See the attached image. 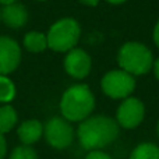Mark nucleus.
I'll list each match as a JSON object with an SVG mask.
<instances>
[{
    "label": "nucleus",
    "instance_id": "1",
    "mask_svg": "<svg viewBox=\"0 0 159 159\" xmlns=\"http://www.w3.org/2000/svg\"><path fill=\"white\" fill-rule=\"evenodd\" d=\"M119 133L120 126L116 119L103 115H91L85 120L80 121L75 135L84 149L95 151L110 145L119 137Z\"/></svg>",
    "mask_w": 159,
    "mask_h": 159
},
{
    "label": "nucleus",
    "instance_id": "2",
    "mask_svg": "<svg viewBox=\"0 0 159 159\" xmlns=\"http://www.w3.org/2000/svg\"><path fill=\"white\" fill-rule=\"evenodd\" d=\"M95 95L87 84H74L63 92L60 112L70 123H80L93 113Z\"/></svg>",
    "mask_w": 159,
    "mask_h": 159
},
{
    "label": "nucleus",
    "instance_id": "3",
    "mask_svg": "<svg viewBox=\"0 0 159 159\" xmlns=\"http://www.w3.org/2000/svg\"><path fill=\"white\" fill-rule=\"evenodd\" d=\"M119 69L134 75H145L152 70L154 55L145 43L141 42H126L117 52Z\"/></svg>",
    "mask_w": 159,
    "mask_h": 159
},
{
    "label": "nucleus",
    "instance_id": "4",
    "mask_svg": "<svg viewBox=\"0 0 159 159\" xmlns=\"http://www.w3.org/2000/svg\"><path fill=\"white\" fill-rule=\"evenodd\" d=\"M46 38L49 49L59 53H67L77 46L81 38L80 22L71 17L57 20L46 32Z\"/></svg>",
    "mask_w": 159,
    "mask_h": 159
},
{
    "label": "nucleus",
    "instance_id": "5",
    "mask_svg": "<svg viewBox=\"0 0 159 159\" xmlns=\"http://www.w3.org/2000/svg\"><path fill=\"white\" fill-rule=\"evenodd\" d=\"M137 87L135 77L121 69L110 70L101 78V89L112 99H123L133 95Z\"/></svg>",
    "mask_w": 159,
    "mask_h": 159
},
{
    "label": "nucleus",
    "instance_id": "6",
    "mask_svg": "<svg viewBox=\"0 0 159 159\" xmlns=\"http://www.w3.org/2000/svg\"><path fill=\"white\" fill-rule=\"evenodd\" d=\"M43 135L48 144L55 149H67L73 144L75 131L71 123L61 116L52 117L43 126Z\"/></svg>",
    "mask_w": 159,
    "mask_h": 159
},
{
    "label": "nucleus",
    "instance_id": "7",
    "mask_svg": "<svg viewBox=\"0 0 159 159\" xmlns=\"http://www.w3.org/2000/svg\"><path fill=\"white\" fill-rule=\"evenodd\" d=\"M145 105L141 99L129 96L120 102L116 112V121L121 129L134 130L144 121Z\"/></svg>",
    "mask_w": 159,
    "mask_h": 159
},
{
    "label": "nucleus",
    "instance_id": "8",
    "mask_svg": "<svg viewBox=\"0 0 159 159\" xmlns=\"http://www.w3.org/2000/svg\"><path fill=\"white\" fill-rule=\"evenodd\" d=\"M63 66L70 77L82 80L88 77L92 70V57L87 50L81 49V48H74L66 53Z\"/></svg>",
    "mask_w": 159,
    "mask_h": 159
},
{
    "label": "nucleus",
    "instance_id": "9",
    "mask_svg": "<svg viewBox=\"0 0 159 159\" xmlns=\"http://www.w3.org/2000/svg\"><path fill=\"white\" fill-rule=\"evenodd\" d=\"M21 46L10 36H0V74L8 75L21 63Z\"/></svg>",
    "mask_w": 159,
    "mask_h": 159
},
{
    "label": "nucleus",
    "instance_id": "10",
    "mask_svg": "<svg viewBox=\"0 0 159 159\" xmlns=\"http://www.w3.org/2000/svg\"><path fill=\"white\" fill-rule=\"evenodd\" d=\"M0 20H3L7 27L18 30L22 28L28 21V11L24 4L21 3H13V4H7L3 7L2 14H0Z\"/></svg>",
    "mask_w": 159,
    "mask_h": 159
},
{
    "label": "nucleus",
    "instance_id": "11",
    "mask_svg": "<svg viewBox=\"0 0 159 159\" xmlns=\"http://www.w3.org/2000/svg\"><path fill=\"white\" fill-rule=\"evenodd\" d=\"M18 140L24 145H32L36 141H39L43 135V124L36 119H30L20 124L17 130Z\"/></svg>",
    "mask_w": 159,
    "mask_h": 159
},
{
    "label": "nucleus",
    "instance_id": "12",
    "mask_svg": "<svg viewBox=\"0 0 159 159\" xmlns=\"http://www.w3.org/2000/svg\"><path fill=\"white\" fill-rule=\"evenodd\" d=\"M24 43L25 49L28 52L32 53H41L43 50L48 49V38L46 34L39 32V31H31V32H27L24 36Z\"/></svg>",
    "mask_w": 159,
    "mask_h": 159
},
{
    "label": "nucleus",
    "instance_id": "13",
    "mask_svg": "<svg viewBox=\"0 0 159 159\" xmlns=\"http://www.w3.org/2000/svg\"><path fill=\"white\" fill-rule=\"evenodd\" d=\"M17 121H18V115L16 109L10 103L2 105L0 106V133L6 134L10 130H13Z\"/></svg>",
    "mask_w": 159,
    "mask_h": 159
},
{
    "label": "nucleus",
    "instance_id": "14",
    "mask_svg": "<svg viewBox=\"0 0 159 159\" xmlns=\"http://www.w3.org/2000/svg\"><path fill=\"white\" fill-rule=\"evenodd\" d=\"M129 159H159V147L154 143H141L131 151Z\"/></svg>",
    "mask_w": 159,
    "mask_h": 159
},
{
    "label": "nucleus",
    "instance_id": "15",
    "mask_svg": "<svg viewBox=\"0 0 159 159\" xmlns=\"http://www.w3.org/2000/svg\"><path fill=\"white\" fill-rule=\"evenodd\" d=\"M16 96V85L7 75L0 74V102L8 103Z\"/></svg>",
    "mask_w": 159,
    "mask_h": 159
},
{
    "label": "nucleus",
    "instance_id": "16",
    "mask_svg": "<svg viewBox=\"0 0 159 159\" xmlns=\"http://www.w3.org/2000/svg\"><path fill=\"white\" fill-rule=\"evenodd\" d=\"M10 159H38V154L31 145H18L11 151Z\"/></svg>",
    "mask_w": 159,
    "mask_h": 159
},
{
    "label": "nucleus",
    "instance_id": "17",
    "mask_svg": "<svg viewBox=\"0 0 159 159\" xmlns=\"http://www.w3.org/2000/svg\"><path fill=\"white\" fill-rule=\"evenodd\" d=\"M84 159H113L107 152H105L103 149H95V151H88L87 157Z\"/></svg>",
    "mask_w": 159,
    "mask_h": 159
},
{
    "label": "nucleus",
    "instance_id": "18",
    "mask_svg": "<svg viewBox=\"0 0 159 159\" xmlns=\"http://www.w3.org/2000/svg\"><path fill=\"white\" fill-rule=\"evenodd\" d=\"M7 155V141L3 133H0V159H4Z\"/></svg>",
    "mask_w": 159,
    "mask_h": 159
},
{
    "label": "nucleus",
    "instance_id": "19",
    "mask_svg": "<svg viewBox=\"0 0 159 159\" xmlns=\"http://www.w3.org/2000/svg\"><path fill=\"white\" fill-rule=\"evenodd\" d=\"M152 38H154V43L157 45V48L159 49V20L157 21L154 27V32H152Z\"/></svg>",
    "mask_w": 159,
    "mask_h": 159
},
{
    "label": "nucleus",
    "instance_id": "20",
    "mask_svg": "<svg viewBox=\"0 0 159 159\" xmlns=\"http://www.w3.org/2000/svg\"><path fill=\"white\" fill-rule=\"evenodd\" d=\"M152 71H154L155 77L159 81V57L154 59V64H152Z\"/></svg>",
    "mask_w": 159,
    "mask_h": 159
},
{
    "label": "nucleus",
    "instance_id": "21",
    "mask_svg": "<svg viewBox=\"0 0 159 159\" xmlns=\"http://www.w3.org/2000/svg\"><path fill=\"white\" fill-rule=\"evenodd\" d=\"M78 2L84 6H88V7H95V6L99 4L101 0H78Z\"/></svg>",
    "mask_w": 159,
    "mask_h": 159
},
{
    "label": "nucleus",
    "instance_id": "22",
    "mask_svg": "<svg viewBox=\"0 0 159 159\" xmlns=\"http://www.w3.org/2000/svg\"><path fill=\"white\" fill-rule=\"evenodd\" d=\"M105 2H107L109 4H113V6H120V4H124L126 2H129V0H105Z\"/></svg>",
    "mask_w": 159,
    "mask_h": 159
},
{
    "label": "nucleus",
    "instance_id": "23",
    "mask_svg": "<svg viewBox=\"0 0 159 159\" xmlns=\"http://www.w3.org/2000/svg\"><path fill=\"white\" fill-rule=\"evenodd\" d=\"M18 0H0V4L7 6V4H13V3H17Z\"/></svg>",
    "mask_w": 159,
    "mask_h": 159
},
{
    "label": "nucleus",
    "instance_id": "24",
    "mask_svg": "<svg viewBox=\"0 0 159 159\" xmlns=\"http://www.w3.org/2000/svg\"><path fill=\"white\" fill-rule=\"evenodd\" d=\"M157 133H158V137H159V120H158V123H157Z\"/></svg>",
    "mask_w": 159,
    "mask_h": 159
},
{
    "label": "nucleus",
    "instance_id": "25",
    "mask_svg": "<svg viewBox=\"0 0 159 159\" xmlns=\"http://www.w3.org/2000/svg\"><path fill=\"white\" fill-rule=\"evenodd\" d=\"M38 2H48V0H38Z\"/></svg>",
    "mask_w": 159,
    "mask_h": 159
},
{
    "label": "nucleus",
    "instance_id": "26",
    "mask_svg": "<svg viewBox=\"0 0 159 159\" xmlns=\"http://www.w3.org/2000/svg\"><path fill=\"white\" fill-rule=\"evenodd\" d=\"M0 14H2V10H0Z\"/></svg>",
    "mask_w": 159,
    "mask_h": 159
}]
</instances>
